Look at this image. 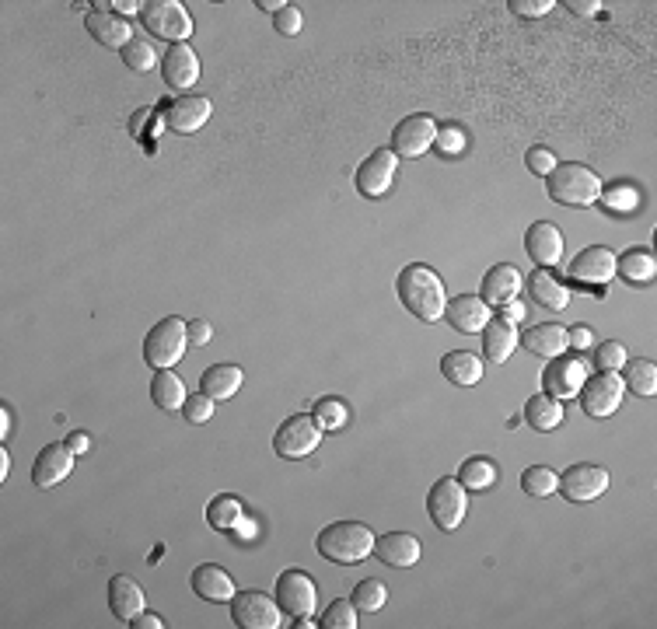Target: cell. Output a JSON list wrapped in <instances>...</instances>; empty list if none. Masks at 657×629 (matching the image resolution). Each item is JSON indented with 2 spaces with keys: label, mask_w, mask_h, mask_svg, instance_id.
Listing matches in <instances>:
<instances>
[{
  "label": "cell",
  "mask_w": 657,
  "mask_h": 629,
  "mask_svg": "<svg viewBox=\"0 0 657 629\" xmlns=\"http://www.w3.org/2000/svg\"><path fill=\"white\" fill-rule=\"evenodd\" d=\"M525 420L532 430L549 434V430H556L563 423V402L553 399V395H532L525 402Z\"/></svg>",
  "instance_id": "31"
},
{
  "label": "cell",
  "mask_w": 657,
  "mask_h": 629,
  "mask_svg": "<svg viewBox=\"0 0 657 629\" xmlns=\"http://www.w3.org/2000/svg\"><path fill=\"white\" fill-rule=\"evenodd\" d=\"M319 441H322V430H319V423H315V416L298 413V416H287L277 427V434H273V451H277L280 458H287V462H301V458H308L319 448Z\"/></svg>",
  "instance_id": "6"
},
{
  "label": "cell",
  "mask_w": 657,
  "mask_h": 629,
  "mask_svg": "<svg viewBox=\"0 0 657 629\" xmlns=\"http://www.w3.org/2000/svg\"><path fill=\"white\" fill-rule=\"evenodd\" d=\"M525 315H528V308L521 305V301H507V305H504V315H500V318H507V322H514V325H518Z\"/></svg>",
  "instance_id": "52"
},
{
  "label": "cell",
  "mask_w": 657,
  "mask_h": 629,
  "mask_svg": "<svg viewBox=\"0 0 657 629\" xmlns=\"http://www.w3.org/2000/svg\"><path fill=\"white\" fill-rule=\"evenodd\" d=\"M84 28L95 42H102L105 49H119L123 53L126 46L133 42V28L126 18H119L116 11H88L84 18Z\"/></svg>",
  "instance_id": "18"
},
{
  "label": "cell",
  "mask_w": 657,
  "mask_h": 629,
  "mask_svg": "<svg viewBox=\"0 0 657 629\" xmlns=\"http://www.w3.org/2000/svg\"><path fill=\"white\" fill-rule=\"evenodd\" d=\"M525 249L528 256L539 263V270H549L563 259V235L553 221H535L525 235Z\"/></svg>",
  "instance_id": "21"
},
{
  "label": "cell",
  "mask_w": 657,
  "mask_h": 629,
  "mask_svg": "<svg viewBox=\"0 0 657 629\" xmlns=\"http://www.w3.org/2000/svg\"><path fill=\"white\" fill-rule=\"evenodd\" d=\"M109 7H116V14H119V18H126V14H137V11H144V4H137V0H116V4H109Z\"/></svg>",
  "instance_id": "54"
},
{
  "label": "cell",
  "mask_w": 657,
  "mask_h": 629,
  "mask_svg": "<svg viewBox=\"0 0 657 629\" xmlns=\"http://www.w3.org/2000/svg\"><path fill=\"white\" fill-rule=\"evenodd\" d=\"M521 287H525L521 284V273L511 263H500L483 277V301L490 308H504L507 301H518Z\"/></svg>",
  "instance_id": "26"
},
{
  "label": "cell",
  "mask_w": 657,
  "mask_h": 629,
  "mask_svg": "<svg viewBox=\"0 0 657 629\" xmlns=\"http://www.w3.org/2000/svg\"><path fill=\"white\" fill-rule=\"evenodd\" d=\"M319 553L332 563H360L364 556L374 553V532L360 521H332L329 528H322L319 539H315Z\"/></svg>",
  "instance_id": "2"
},
{
  "label": "cell",
  "mask_w": 657,
  "mask_h": 629,
  "mask_svg": "<svg viewBox=\"0 0 657 629\" xmlns=\"http://www.w3.org/2000/svg\"><path fill=\"white\" fill-rule=\"evenodd\" d=\"M511 7L518 18H542V14L553 11V0H511Z\"/></svg>",
  "instance_id": "48"
},
{
  "label": "cell",
  "mask_w": 657,
  "mask_h": 629,
  "mask_svg": "<svg viewBox=\"0 0 657 629\" xmlns=\"http://www.w3.org/2000/svg\"><path fill=\"white\" fill-rule=\"evenodd\" d=\"M315 602H319V591H315V581L305 574V570H284V574L277 577L280 612H287L291 619L305 623V619H312Z\"/></svg>",
  "instance_id": "9"
},
{
  "label": "cell",
  "mask_w": 657,
  "mask_h": 629,
  "mask_svg": "<svg viewBox=\"0 0 657 629\" xmlns=\"http://www.w3.org/2000/svg\"><path fill=\"white\" fill-rule=\"evenodd\" d=\"M130 626H133V629H161V626H165V619L154 616V612H140V616L133 619Z\"/></svg>",
  "instance_id": "51"
},
{
  "label": "cell",
  "mask_w": 657,
  "mask_h": 629,
  "mask_svg": "<svg viewBox=\"0 0 657 629\" xmlns=\"http://www.w3.org/2000/svg\"><path fill=\"white\" fill-rule=\"evenodd\" d=\"M441 374L451 381V385H479L483 381V360L469 350H451L441 357Z\"/></svg>",
  "instance_id": "29"
},
{
  "label": "cell",
  "mask_w": 657,
  "mask_h": 629,
  "mask_svg": "<svg viewBox=\"0 0 657 629\" xmlns=\"http://www.w3.org/2000/svg\"><path fill=\"white\" fill-rule=\"evenodd\" d=\"M567 7L574 14H598V7L602 4H598V0H567Z\"/></svg>",
  "instance_id": "53"
},
{
  "label": "cell",
  "mask_w": 657,
  "mask_h": 629,
  "mask_svg": "<svg viewBox=\"0 0 657 629\" xmlns=\"http://www.w3.org/2000/svg\"><path fill=\"white\" fill-rule=\"evenodd\" d=\"M67 444H70V448H74V455H84V451H88V448H91V441H88V434H77V430H74V434H70V437H67Z\"/></svg>",
  "instance_id": "55"
},
{
  "label": "cell",
  "mask_w": 657,
  "mask_h": 629,
  "mask_svg": "<svg viewBox=\"0 0 657 629\" xmlns=\"http://www.w3.org/2000/svg\"><path fill=\"white\" fill-rule=\"evenodd\" d=\"M612 277H616V252L605 249V245L581 249L574 263H570V280H577V284L602 287V284H612Z\"/></svg>",
  "instance_id": "16"
},
{
  "label": "cell",
  "mask_w": 657,
  "mask_h": 629,
  "mask_svg": "<svg viewBox=\"0 0 657 629\" xmlns=\"http://www.w3.org/2000/svg\"><path fill=\"white\" fill-rule=\"evenodd\" d=\"M207 521H210V528H217V532H231V528L242 525V504H238L235 497H217V500H210Z\"/></svg>",
  "instance_id": "36"
},
{
  "label": "cell",
  "mask_w": 657,
  "mask_h": 629,
  "mask_svg": "<svg viewBox=\"0 0 657 629\" xmlns=\"http://www.w3.org/2000/svg\"><path fill=\"white\" fill-rule=\"evenodd\" d=\"M7 469H11V455L0 448V479H7Z\"/></svg>",
  "instance_id": "58"
},
{
  "label": "cell",
  "mask_w": 657,
  "mask_h": 629,
  "mask_svg": "<svg viewBox=\"0 0 657 629\" xmlns=\"http://www.w3.org/2000/svg\"><path fill=\"white\" fill-rule=\"evenodd\" d=\"M350 602L357 605L360 612H378V609H385V602H388V588L381 581H360L357 588H353Z\"/></svg>",
  "instance_id": "38"
},
{
  "label": "cell",
  "mask_w": 657,
  "mask_h": 629,
  "mask_svg": "<svg viewBox=\"0 0 657 629\" xmlns=\"http://www.w3.org/2000/svg\"><path fill=\"white\" fill-rule=\"evenodd\" d=\"M518 346H525L528 353H535V357L542 360H553V357H563L570 346L567 339V329L556 322H542V325H532V329H525V336H518Z\"/></svg>",
  "instance_id": "24"
},
{
  "label": "cell",
  "mask_w": 657,
  "mask_h": 629,
  "mask_svg": "<svg viewBox=\"0 0 657 629\" xmlns=\"http://www.w3.org/2000/svg\"><path fill=\"white\" fill-rule=\"evenodd\" d=\"M395 168H399V154H395L392 147H378L374 154H367L357 165V175H353L357 193L367 196V200H381V196L392 189Z\"/></svg>",
  "instance_id": "11"
},
{
  "label": "cell",
  "mask_w": 657,
  "mask_h": 629,
  "mask_svg": "<svg viewBox=\"0 0 657 629\" xmlns=\"http://www.w3.org/2000/svg\"><path fill=\"white\" fill-rule=\"evenodd\" d=\"M140 21L151 35H161L175 46V42H186L193 35V18L179 0H147Z\"/></svg>",
  "instance_id": "7"
},
{
  "label": "cell",
  "mask_w": 657,
  "mask_h": 629,
  "mask_svg": "<svg viewBox=\"0 0 657 629\" xmlns=\"http://www.w3.org/2000/svg\"><path fill=\"white\" fill-rule=\"evenodd\" d=\"M11 409L7 406H0V437H11Z\"/></svg>",
  "instance_id": "56"
},
{
  "label": "cell",
  "mask_w": 657,
  "mask_h": 629,
  "mask_svg": "<svg viewBox=\"0 0 657 629\" xmlns=\"http://www.w3.org/2000/svg\"><path fill=\"white\" fill-rule=\"evenodd\" d=\"M518 350V325L507 322V318H497L493 315L490 322H486L483 329V353L486 360H493V364H504L511 353Z\"/></svg>",
  "instance_id": "27"
},
{
  "label": "cell",
  "mask_w": 657,
  "mask_h": 629,
  "mask_svg": "<svg viewBox=\"0 0 657 629\" xmlns=\"http://www.w3.org/2000/svg\"><path fill=\"white\" fill-rule=\"evenodd\" d=\"M123 63L130 70H137V74H144V70H151L154 63H158V53H154V46L147 39H133L130 46L123 49Z\"/></svg>",
  "instance_id": "40"
},
{
  "label": "cell",
  "mask_w": 657,
  "mask_h": 629,
  "mask_svg": "<svg viewBox=\"0 0 657 629\" xmlns=\"http://www.w3.org/2000/svg\"><path fill=\"white\" fill-rule=\"evenodd\" d=\"M528 294L539 301L546 312H563L570 305V287H563L549 270H535L528 277Z\"/></svg>",
  "instance_id": "30"
},
{
  "label": "cell",
  "mask_w": 657,
  "mask_h": 629,
  "mask_svg": "<svg viewBox=\"0 0 657 629\" xmlns=\"http://www.w3.org/2000/svg\"><path fill=\"white\" fill-rule=\"evenodd\" d=\"M549 196L563 207H591L595 200H602V179L591 172L581 161H567V165H556L546 175Z\"/></svg>",
  "instance_id": "3"
},
{
  "label": "cell",
  "mask_w": 657,
  "mask_h": 629,
  "mask_svg": "<svg viewBox=\"0 0 657 629\" xmlns=\"http://www.w3.org/2000/svg\"><path fill=\"white\" fill-rule=\"evenodd\" d=\"M186 346H189V325L182 322V318L168 315L147 332L144 360L154 367V371H172V367L182 360V353H186Z\"/></svg>",
  "instance_id": "4"
},
{
  "label": "cell",
  "mask_w": 657,
  "mask_h": 629,
  "mask_svg": "<svg viewBox=\"0 0 657 629\" xmlns=\"http://www.w3.org/2000/svg\"><path fill=\"white\" fill-rule=\"evenodd\" d=\"M374 556H378L385 567L406 570L416 567L420 560V539L413 532H388V535H374Z\"/></svg>",
  "instance_id": "19"
},
{
  "label": "cell",
  "mask_w": 657,
  "mask_h": 629,
  "mask_svg": "<svg viewBox=\"0 0 657 629\" xmlns=\"http://www.w3.org/2000/svg\"><path fill=\"white\" fill-rule=\"evenodd\" d=\"M74 458L77 455L67 441L46 444L32 462V483L39 486V490H53V486H60L63 479L70 476V469H74Z\"/></svg>",
  "instance_id": "14"
},
{
  "label": "cell",
  "mask_w": 657,
  "mask_h": 629,
  "mask_svg": "<svg viewBox=\"0 0 657 629\" xmlns=\"http://www.w3.org/2000/svg\"><path fill=\"white\" fill-rule=\"evenodd\" d=\"M322 626L326 629H357V605L346 602V598L332 602L326 609V616H322Z\"/></svg>",
  "instance_id": "42"
},
{
  "label": "cell",
  "mask_w": 657,
  "mask_h": 629,
  "mask_svg": "<svg viewBox=\"0 0 657 629\" xmlns=\"http://www.w3.org/2000/svg\"><path fill=\"white\" fill-rule=\"evenodd\" d=\"M273 25H277L280 35H298L301 25H305V18H301V7H291V4H287L280 14H273Z\"/></svg>",
  "instance_id": "46"
},
{
  "label": "cell",
  "mask_w": 657,
  "mask_h": 629,
  "mask_svg": "<svg viewBox=\"0 0 657 629\" xmlns=\"http://www.w3.org/2000/svg\"><path fill=\"white\" fill-rule=\"evenodd\" d=\"M151 399L158 409H165V413H172V409H182L186 406V385L179 381V374L172 371H158L151 381Z\"/></svg>",
  "instance_id": "33"
},
{
  "label": "cell",
  "mask_w": 657,
  "mask_h": 629,
  "mask_svg": "<svg viewBox=\"0 0 657 629\" xmlns=\"http://www.w3.org/2000/svg\"><path fill=\"white\" fill-rule=\"evenodd\" d=\"M616 273L630 284H651L657 273V259L651 249H630L626 256H616Z\"/></svg>",
  "instance_id": "32"
},
{
  "label": "cell",
  "mask_w": 657,
  "mask_h": 629,
  "mask_svg": "<svg viewBox=\"0 0 657 629\" xmlns=\"http://www.w3.org/2000/svg\"><path fill=\"white\" fill-rule=\"evenodd\" d=\"M437 130H441V126H437V119L427 116V112L399 119L392 130V151L399 154V158H420V154H427L430 147H434Z\"/></svg>",
  "instance_id": "12"
},
{
  "label": "cell",
  "mask_w": 657,
  "mask_h": 629,
  "mask_svg": "<svg viewBox=\"0 0 657 629\" xmlns=\"http://www.w3.org/2000/svg\"><path fill=\"white\" fill-rule=\"evenodd\" d=\"M525 165H528V172L532 175H542V179H546V175L556 168V158H553L549 147H532V151L525 154Z\"/></svg>",
  "instance_id": "45"
},
{
  "label": "cell",
  "mask_w": 657,
  "mask_h": 629,
  "mask_svg": "<svg viewBox=\"0 0 657 629\" xmlns=\"http://www.w3.org/2000/svg\"><path fill=\"white\" fill-rule=\"evenodd\" d=\"M567 339H570V346H577V350H588V346H591V329H588V325H574V329H567Z\"/></svg>",
  "instance_id": "50"
},
{
  "label": "cell",
  "mask_w": 657,
  "mask_h": 629,
  "mask_svg": "<svg viewBox=\"0 0 657 629\" xmlns=\"http://www.w3.org/2000/svg\"><path fill=\"white\" fill-rule=\"evenodd\" d=\"M395 291H399V301L406 305V312H413L423 322H441L444 318L448 291H444V280L430 266L423 263L406 266L399 273V280H395Z\"/></svg>",
  "instance_id": "1"
},
{
  "label": "cell",
  "mask_w": 657,
  "mask_h": 629,
  "mask_svg": "<svg viewBox=\"0 0 657 629\" xmlns=\"http://www.w3.org/2000/svg\"><path fill=\"white\" fill-rule=\"evenodd\" d=\"M602 196H605V207L616 210V214H630V210H637V207H640V193H637V186H626V182H619V186L602 189Z\"/></svg>",
  "instance_id": "39"
},
{
  "label": "cell",
  "mask_w": 657,
  "mask_h": 629,
  "mask_svg": "<svg viewBox=\"0 0 657 629\" xmlns=\"http://www.w3.org/2000/svg\"><path fill=\"white\" fill-rule=\"evenodd\" d=\"M189 343L193 346H207L210 339H214V325L207 322V318H189Z\"/></svg>",
  "instance_id": "49"
},
{
  "label": "cell",
  "mask_w": 657,
  "mask_h": 629,
  "mask_svg": "<svg viewBox=\"0 0 657 629\" xmlns=\"http://www.w3.org/2000/svg\"><path fill=\"white\" fill-rule=\"evenodd\" d=\"M609 469L602 465H591V462H581V465H570L567 472L560 476V486L556 490L570 500V504H588V500H598L605 490H609Z\"/></svg>",
  "instance_id": "13"
},
{
  "label": "cell",
  "mask_w": 657,
  "mask_h": 629,
  "mask_svg": "<svg viewBox=\"0 0 657 629\" xmlns=\"http://www.w3.org/2000/svg\"><path fill=\"white\" fill-rule=\"evenodd\" d=\"M427 514L441 532H455L469 514V490L458 479H437L427 493Z\"/></svg>",
  "instance_id": "5"
},
{
  "label": "cell",
  "mask_w": 657,
  "mask_h": 629,
  "mask_svg": "<svg viewBox=\"0 0 657 629\" xmlns=\"http://www.w3.org/2000/svg\"><path fill=\"white\" fill-rule=\"evenodd\" d=\"M189 588H193L196 595L203 598V602H214V605L231 602V598L238 595L231 574H224L217 563H200V567L189 574Z\"/></svg>",
  "instance_id": "22"
},
{
  "label": "cell",
  "mask_w": 657,
  "mask_h": 629,
  "mask_svg": "<svg viewBox=\"0 0 657 629\" xmlns=\"http://www.w3.org/2000/svg\"><path fill=\"white\" fill-rule=\"evenodd\" d=\"M210 119V98L203 95H179L165 109V123L175 133H196Z\"/></svg>",
  "instance_id": "23"
},
{
  "label": "cell",
  "mask_w": 657,
  "mask_h": 629,
  "mask_svg": "<svg viewBox=\"0 0 657 629\" xmlns=\"http://www.w3.org/2000/svg\"><path fill=\"white\" fill-rule=\"evenodd\" d=\"M161 77L172 91H189L200 81V56L193 53L189 42H175L161 60Z\"/></svg>",
  "instance_id": "17"
},
{
  "label": "cell",
  "mask_w": 657,
  "mask_h": 629,
  "mask_svg": "<svg viewBox=\"0 0 657 629\" xmlns=\"http://www.w3.org/2000/svg\"><path fill=\"white\" fill-rule=\"evenodd\" d=\"M109 609L116 619H123V623H133V619L140 616V612L147 609V595L144 588H140L133 577L119 574L109 581Z\"/></svg>",
  "instance_id": "25"
},
{
  "label": "cell",
  "mask_w": 657,
  "mask_h": 629,
  "mask_svg": "<svg viewBox=\"0 0 657 629\" xmlns=\"http://www.w3.org/2000/svg\"><path fill=\"white\" fill-rule=\"evenodd\" d=\"M437 151H444V154H462V147H465V133L458 130V126H444V130H437Z\"/></svg>",
  "instance_id": "47"
},
{
  "label": "cell",
  "mask_w": 657,
  "mask_h": 629,
  "mask_svg": "<svg viewBox=\"0 0 657 629\" xmlns=\"http://www.w3.org/2000/svg\"><path fill=\"white\" fill-rule=\"evenodd\" d=\"M584 381H588V364L581 357H553L542 374L546 395H553V399H574Z\"/></svg>",
  "instance_id": "15"
},
{
  "label": "cell",
  "mask_w": 657,
  "mask_h": 629,
  "mask_svg": "<svg viewBox=\"0 0 657 629\" xmlns=\"http://www.w3.org/2000/svg\"><path fill=\"white\" fill-rule=\"evenodd\" d=\"M521 486H525V493H532V497H553L556 486H560V476H556L549 465H528V469L521 472Z\"/></svg>",
  "instance_id": "37"
},
{
  "label": "cell",
  "mask_w": 657,
  "mask_h": 629,
  "mask_svg": "<svg viewBox=\"0 0 657 629\" xmlns=\"http://www.w3.org/2000/svg\"><path fill=\"white\" fill-rule=\"evenodd\" d=\"M256 7H263V11H270V14H280L287 7V0H256Z\"/></svg>",
  "instance_id": "57"
},
{
  "label": "cell",
  "mask_w": 657,
  "mask_h": 629,
  "mask_svg": "<svg viewBox=\"0 0 657 629\" xmlns=\"http://www.w3.org/2000/svg\"><path fill=\"white\" fill-rule=\"evenodd\" d=\"M497 479H500V469L483 455L465 458L462 469H458V483H462L465 490H490V486H497Z\"/></svg>",
  "instance_id": "34"
},
{
  "label": "cell",
  "mask_w": 657,
  "mask_h": 629,
  "mask_svg": "<svg viewBox=\"0 0 657 629\" xmlns=\"http://www.w3.org/2000/svg\"><path fill=\"white\" fill-rule=\"evenodd\" d=\"M182 413H186L189 423H207L210 416H214V399H207V395H189L186 406H182Z\"/></svg>",
  "instance_id": "44"
},
{
  "label": "cell",
  "mask_w": 657,
  "mask_h": 629,
  "mask_svg": "<svg viewBox=\"0 0 657 629\" xmlns=\"http://www.w3.org/2000/svg\"><path fill=\"white\" fill-rule=\"evenodd\" d=\"M623 385L630 388V392L644 395V399H651L657 392V367L654 360H626L623 364Z\"/></svg>",
  "instance_id": "35"
},
{
  "label": "cell",
  "mask_w": 657,
  "mask_h": 629,
  "mask_svg": "<svg viewBox=\"0 0 657 629\" xmlns=\"http://www.w3.org/2000/svg\"><path fill=\"white\" fill-rule=\"evenodd\" d=\"M245 385V371L235 364H214L200 374V392L214 402H224Z\"/></svg>",
  "instance_id": "28"
},
{
  "label": "cell",
  "mask_w": 657,
  "mask_h": 629,
  "mask_svg": "<svg viewBox=\"0 0 657 629\" xmlns=\"http://www.w3.org/2000/svg\"><path fill=\"white\" fill-rule=\"evenodd\" d=\"M231 623L242 629H277L284 626V612L266 591H242L231 598Z\"/></svg>",
  "instance_id": "8"
},
{
  "label": "cell",
  "mask_w": 657,
  "mask_h": 629,
  "mask_svg": "<svg viewBox=\"0 0 657 629\" xmlns=\"http://www.w3.org/2000/svg\"><path fill=\"white\" fill-rule=\"evenodd\" d=\"M312 416L319 423V430H339L346 423V406L339 399H319Z\"/></svg>",
  "instance_id": "41"
},
{
  "label": "cell",
  "mask_w": 657,
  "mask_h": 629,
  "mask_svg": "<svg viewBox=\"0 0 657 629\" xmlns=\"http://www.w3.org/2000/svg\"><path fill=\"white\" fill-rule=\"evenodd\" d=\"M623 392H626V385L616 371H598L584 381L577 395H581L584 413L595 416V420H605V416H612L619 406H623Z\"/></svg>",
  "instance_id": "10"
},
{
  "label": "cell",
  "mask_w": 657,
  "mask_h": 629,
  "mask_svg": "<svg viewBox=\"0 0 657 629\" xmlns=\"http://www.w3.org/2000/svg\"><path fill=\"white\" fill-rule=\"evenodd\" d=\"M444 318L451 322V329L472 336V332H483L486 329V322L493 318V312H490V305H486L483 298H476V294H458V298L448 301V308H444Z\"/></svg>",
  "instance_id": "20"
},
{
  "label": "cell",
  "mask_w": 657,
  "mask_h": 629,
  "mask_svg": "<svg viewBox=\"0 0 657 629\" xmlns=\"http://www.w3.org/2000/svg\"><path fill=\"white\" fill-rule=\"evenodd\" d=\"M626 346L623 343H616V339H609V343H598V350H595V367L598 371H623V364H626Z\"/></svg>",
  "instance_id": "43"
}]
</instances>
